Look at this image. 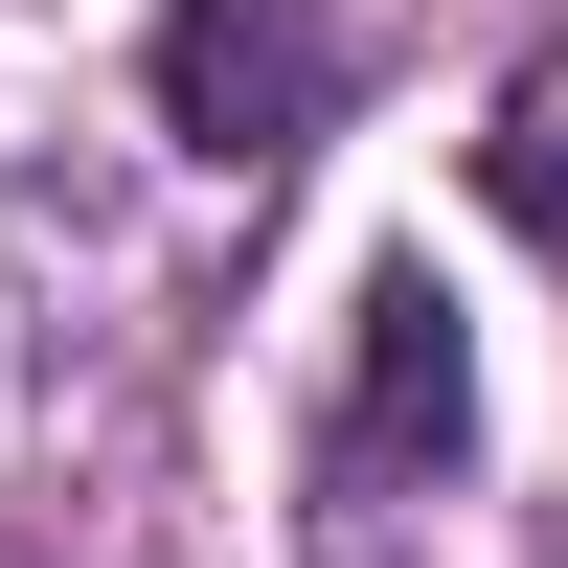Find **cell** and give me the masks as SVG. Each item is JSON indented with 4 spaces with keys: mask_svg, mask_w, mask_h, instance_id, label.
<instances>
[{
    "mask_svg": "<svg viewBox=\"0 0 568 568\" xmlns=\"http://www.w3.org/2000/svg\"><path fill=\"white\" fill-rule=\"evenodd\" d=\"M342 114V0H160V136L227 182H273Z\"/></svg>",
    "mask_w": 568,
    "mask_h": 568,
    "instance_id": "obj_1",
    "label": "cell"
},
{
    "mask_svg": "<svg viewBox=\"0 0 568 568\" xmlns=\"http://www.w3.org/2000/svg\"><path fill=\"white\" fill-rule=\"evenodd\" d=\"M455 433H478V342H455L433 273H387V296H364V387H342V455H318V478H342V500H409V478H455Z\"/></svg>",
    "mask_w": 568,
    "mask_h": 568,
    "instance_id": "obj_2",
    "label": "cell"
},
{
    "mask_svg": "<svg viewBox=\"0 0 568 568\" xmlns=\"http://www.w3.org/2000/svg\"><path fill=\"white\" fill-rule=\"evenodd\" d=\"M478 205L524 227V251H568V45H546L524 91H500V136H478Z\"/></svg>",
    "mask_w": 568,
    "mask_h": 568,
    "instance_id": "obj_3",
    "label": "cell"
}]
</instances>
